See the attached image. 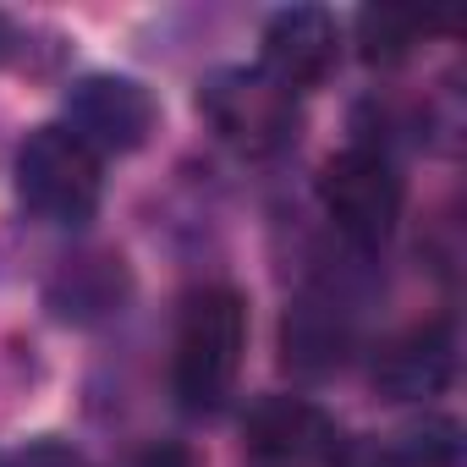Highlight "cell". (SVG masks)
<instances>
[{"instance_id": "6da1fadb", "label": "cell", "mask_w": 467, "mask_h": 467, "mask_svg": "<svg viewBox=\"0 0 467 467\" xmlns=\"http://www.w3.org/2000/svg\"><path fill=\"white\" fill-rule=\"evenodd\" d=\"M243 352H248V303L231 286H203L187 297L182 325H176V396L187 412H214L231 385L243 374Z\"/></svg>"}, {"instance_id": "7a4b0ae2", "label": "cell", "mask_w": 467, "mask_h": 467, "mask_svg": "<svg viewBox=\"0 0 467 467\" xmlns=\"http://www.w3.org/2000/svg\"><path fill=\"white\" fill-rule=\"evenodd\" d=\"M17 192L39 220L83 225V220H94L99 192H105L99 154L88 143H78L67 127H39L17 149Z\"/></svg>"}, {"instance_id": "3957f363", "label": "cell", "mask_w": 467, "mask_h": 467, "mask_svg": "<svg viewBox=\"0 0 467 467\" xmlns=\"http://www.w3.org/2000/svg\"><path fill=\"white\" fill-rule=\"evenodd\" d=\"M198 110L220 132V143H231L237 154H254V160L281 154L297 138V94H286L281 83L248 67L214 72L198 88Z\"/></svg>"}, {"instance_id": "277c9868", "label": "cell", "mask_w": 467, "mask_h": 467, "mask_svg": "<svg viewBox=\"0 0 467 467\" xmlns=\"http://www.w3.org/2000/svg\"><path fill=\"white\" fill-rule=\"evenodd\" d=\"M319 203L341 237L379 248L401 220V176L379 149H341L319 171Z\"/></svg>"}, {"instance_id": "5b68a950", "label": "cell", "mask_w": 467, "mask_h": 467, "mask_svg": "<svg viewBox=\"0 0 467 467\" xmlns=\"http://www.w3.org/2000/svg\"><path fill=\"white\" fill-rule=\"evenodd\" d=\"M160 121V105L154 94L138 83V78H116V72H94V78H78L72 94H67V132L78 143H88L94 154H132L149 143Z\"/></svg>"}, {"instance_id": "8992f818", "label": "cell", "mask_w": 467, "mask_h": 467, "mask_svg": "<svg viewBox=\"0 0 467 467\" xmlns=\"http://www.w3.org/2000/svg\"><path fill=\"white\" fill-rule=\"evenodd\" d=\"M243 451L254 467H330L341 429L325 407L303 396H265L243 423Z\"/></svg>"}, {"instance_id": "52a82bcc", "label": "cell", "mask_w": 467, "mask_h": 467, "mask_svg": "<svg viewBox=\"0 0 467 467\" xmlns=\"http://www.w3.org/2000/svg\"><path fill=\"white\" fill-rule=\"evenodd\" d=\"M341 61V34L336 17L319 6H292L265 23V78L281 83L286 94L319 88Z\"/></svg>"}, {"instance_id": "ba28073f", "label": "cell", "mask_w": 467, "mask_h": 467, "mask_svg": "<svg viewBox=\"0 0 467 467\" xmlns=\"http://www.w3.org/2000/svg\"><path fill=\"white\" fill-rule=\"evenodd\" d=\"M451 374H456V330L445 319H423V325L401 330L374 358V390L390 396V401L440 396L451 385Z\"/></svg>"}, {"instance_id": "9c48e42d", "label": "cell", "mask_w": 467, "mask_h": 467, "mask_svg": "<svg viewBox=\"0 0 467 467\" xmlns=\"http://www.w3.org/2000/svg\"><path fill=\"white\" fill-rule=\"evenodd\" d=\"M352 28H358V56L368 67H401L434 28H445V17H423L407 6H363Z\"/></svg>"}, {"instance_id": "30bf717a", "label": "cell", "mask_w": 467, "mask_h": 467, "mask_svg": "<svg viewBox=\"0 0 467 467\" xmlns=\"http://www.w3.org/2000/svg\"><path fill=\"white\" fill-rule=\"evenodd\" d=\"M390 451L401 467H456L462 462V423L456 418H423Z\"/></svg>"}, {"instance_id": "8fae6325", "label": "cell", "mask_w": 467, "mask_h": 467, "mask_svg": "<svg viewBox=\"0 0 467 467\" xmlns=\"http://www.w3.org/2000/svg\"><path fill=\"white\" fill-rule=\"evenodd\" d=\"M12 467H88V456L67 440H34L12 456Z\"/></svg>"}, {"instance_id": "7c38bea8", "label": "cell", "mask_w": 467, "mask_h": 467, "mask_svg": "<svg viewBox=\"0 0 467 467\" xmlns=\"http://www.w3.org/2000/svg\"><path fill=\"white\" fill-rule=\"evenodd\" d=\"M330 467H401V462L379 440H341V451L330 456Z\"/></svg>"}, {"instance_id": "4fadbf2b", "label": "cell", "mask_w": 467, "mask_h": 467, "mask_svg": "<svg viewBox=\"0 0 467 467\" xmlns=\"http://www.w3.org/2000/svg\"><path fill=\"white\" fill-rule=\"evenodd\" d=\"M127 467H198V456H192L187 445H176V440H154V445H143Z\"/></svg>"}, {"instance_id": "5bb4252c", "label": "cell", "mask_w": 467, "mask_h": 467, "mask_svg": "<svg viewBox=\"0 0 467 467\" xmlns=\"http://www.w3.org/2000/svg\"><path fill=\"white\" fill-rule=\"evenodd\" d=\"M6 50H12V23L0 17V61H6Z\"/></svg>"}]
</instances>
